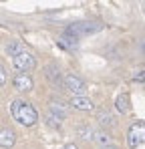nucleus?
I'll return each mask as SVG.
<instances>
[{"mask_svg":"<svg viewBox=\"0 0 145 149\" xmlns=\"http://www.w3.org/2000/svg\"><path fill=\"white\" fill-rule=\"evenodd\" d=\"M10 113H12V119H14L16 123L24 125V127H32V125L38 121L36 109H34L30 103H26V101H22V99H14L10 103Z\"/></svg>","mask_w":145,"mask_h":149,"instance_id":"f257e3e1","label":"nucleus"},{"mask_svg":"<svg viewBox=\"0 0 145 149\" xmlns=\"http://www.w3.org/2000/svg\"><path fill=\"white\" fill-rule=\"evenodd\" d=\"M99 30H103V24H99V22H72V24L67 26V34H71V36H77V38H81V36H91V34H97Z\"/></svg>","mask_w":145,"mask_h":149,"instance_id":"f03ea898","label":"nucleus"},{"mask_svg":"<svg viewBox=\"0 0 145 149\" xmlns=\"http://www.w3.org/2000/svg\"><path fill=\"white\" fill-rule=\"evenodd\" d=\"M12 65H14V69H16L18 73L28 74L34 67H36V61H34V56H32L30 52L22 50V52H18V54L12 58Z\"/></svg>","mask_w":145,"mask_h":149,"instance_id":"7ed1b4c3","label":"nucleus"},{"mask_svg":"<svg viewBox=\"0 0 145 149\" xmlns=\"http://www.w3.org/2000/svg\"><path fill=\"white\" fill-rule=\"evenodd\" d=\"M145 141V123H133L127 133V145L131 149H137Z\"/></svg>","mask_w":145,"mask_h":149,"instance_id":"20e7f679","label":"nucleus"},{"mask_svg":"<svg viewBox=\"0 0 145 149\" xmlns=\"http://www.w3.org/2000/svg\"><path fill=\"white\" fill-rule=\"evenodd\" d=\"M65 89H69L72 93V97H85V91H87V85L81 77H77L75 73H69L65 77Z\"/></svg>","mask_w":145,"mask_h":149,"instance_id":"39448f33","label":"nucleus"},{"mask_svg":"<svg viewBox=\"0 0 145 149\" xmlns=\"http://www.w3.org/2000/svg\"><path fill=\"white\" fill-rule=\"evenodd\" d=\"M48 107H50V119H52V123H61V121L67 117V105H65L63 101L52 99Z\"/></svg>","mask_w":145,"mask_h":149,"instance_id":"423d86ee","label":"nucleus"},{"mask_svg":"<svg viewBox=\"0 0 145 149\" xmlns=\"http://www.w3.org/2000/svg\"><path fill=\"white\" fill-rule=\"evenodd\" d=\"M12 85H14V89H16V91H20V93H24V91H32V87H34L32 77H30V74H22V73L14 74Z\"/></svg>","mask_w":145,"mask_h":149,"instance_id":"0eeeda50","label":"nucleus"},{"mask_svg":"<svg viewBox=\"0 0 145 149\" xmlns=\"http://www.w3.org/2000/svg\"><path fill=\"white\" fill-rule=\"evenodd\" d=\"M47 79L52 83V87H61V85H65V79L61 77V71H59V67L56 65H48L47 67Z\"/></svg>","mask_w":145,"mask_h":149,"instance_id":"6e6552de","label":"nucleus"},{"mask_svg":"<svg viewBox=\"0 0 145 149\" xmlns=\"http://www.w3.org/2000/svg\"><path fill=\"white\" fill-rule=\"evenodd\" d=\"M69 105H71L72 109H77V111H93L95 109L93 101L87 99V97H72Z\"/></svg>","mask_w":145,"mask_h":149,"instance_id":"1a4fd4ad","label":"nucleus"},{"mask_svg":"<svg viewBox=\"0 0 145 149\" xmlns=\"http://www.w3.org/2000/svg\"><path fill=\"white\" fill-rule=\"evenodd\" d=\"M16 141V133L12 129H0V147L10 149Z\"/></svg>","mask_w":145,"mask_h":149,"instance_id":"9d476101","label":"nucleus"},{"mask_svg":"<svg viewBox=\"0 0 145 149\" xmlns=\"http://www.w3.org/2000/svg\"><path fill=\"white\" fill-rule=\"evenodd\" d=\"M59 45L61 47H65V49H77L79 47V40H77V36H71V34H63V36H59Z\"/></svg>","mask_w":145,"mask_h":149,"instance_id":"9b49d317","label":"nucleus"},{"mask_svg":"<svg viewBox=\"0 0 145 149\" xmlns=\"http://www.w3.org/2000/svg\"><path fill=\"white\" fill-rule=\"evenodd\" d=\"M115 107H117V111H119V113L125 115V113L129 111V95H127V93L119 95V97H117V103H115Z\"/></svg>","mask_w":145,"mask_h":149,"instance_id":"f8f14e48","label":"nucleus"},{"mask_svg":"<svg viewBox=\"0 0 145 149\" xmlns=\"http://www.w3.org/2000/svg\"><path fill=\"white\" fill-rule=\"evenodd\" d=\"M75 131H77V135H81L83 139H93V135H95V129H91V127H87V125L77 127Z\"/></svg>","mask_w":145,"mask_h":149,"instance_id":"ddd939ff","label":"nucleus"},{"mask_svg":"<svg viewBox=\"0 0 145 149\" xmlns=\"http://www.w3.org/2000/svg\"><path fill=\"white\" fill-rule=\"evenodd\" d=\"M93 141H95V143H101V145H105V147H107V143H109V135H107L105 131H95Z\"/></svg>","mask_w":145,"mask_h":149,"instance_id":"4468645a","label":"nucleus"},{"mask_svg":"<svg viewBox=\"0 0 145 149\" xmlns=\"http://www.w3.org/2000/svg\"><path fill=\"white\" fill-rule=\"evenodd\" d=\"M99 123L103 125V127H105V125H109V127H111V125L115 123V121H113L111 113H101V115H99Z\"/></svg>","mask_w":145,"mask_h":149,"instance_id":"2eb2a0df","label":"nucleus"},{"mask_svg":"<svg viewBox=\"0 0 145 149\" xmlns=\"http://www.w3.org/2000/svg\"><path fill=\"white\" fill-rule=\"evenodd\" d=\"M6 52H8V54L14 58V56H16L18 52H22V50H20V47H18L16 42H12V45H8V47H6Z\"/></svg>","mask_w":145,"mask_h":149,"instance_id":"dca6fc26","label":"nucleus"},{"mask_svg":"<svg viewBox=\"0 0 145 149\" xmlns=\"http://www.w3.org/2000/svg\"><path fill=\"white\" fill-rule=\"evenodd\" d=\"M133 81H137V83H145V69L135 71V73H133Z\"/></svg>","mask_w":145,"mask_h":149,"instance_id":"f3484780","label":"nucleus"},{"mask_svg":"<svg viewBox=\"0 0 145 149\" xmlns=\"http://www.w3.org/2000/svg\"><path fill=\"white\" fill-rule=\"evenodd\" d=\"M6 83V71H4V67L0 65V87Z\"/></svg>","mask_w":145,"mask_h":149,"instance_id":"a211bd4d","label":"nucleus"},{"mask_svg":"<svg viewBox=\"0 0 145 149\" xmlns=\"http://www.w3.org/2000/svg\"><path fill=\"white\" fill-rule=\"evenodd\" d=\"M63 149H79V145H75V143H69V145H65Z\"/></svg>","mask_w":145,"mask_h":149,"instance_id":"6ab92c4d","label":"nucleus"},{"mask_svg":"<svg viewBox=\"0 0 145 149\" xmlns=\"http://www.w3.org/2000/svg\"><path fill=\"white\" fill-rule=\"evenodd\" d=\"M139 49H141V52H143V54H145V38H143V40H141V45H139Z\"/></svg>","mask_w":145,"mask_h":149,"instance_id":"aec40b11","label":"nucleus"},{"mask_svg":"<svg viewBox=\"0 0 145 149\" xmlns=\"http://www.w3.org/2000/svg\"><path fill=\"white\" fill-rule=\"evenodd\" d=\"M103 149H117V147H113V145H107V147H103Z\"/></svg>","mask_w":145,"mask_h":149,"instance_id":"412c9836","label":"nucleus"}]
</instances>
